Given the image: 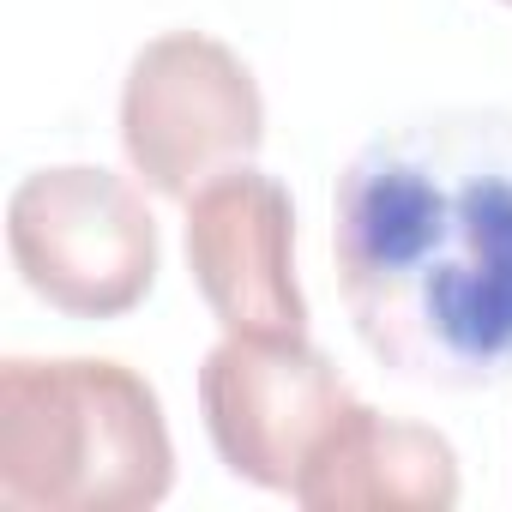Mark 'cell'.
Instances as JSON below:
<instances>
[{
  "label": "cell",
  "mask_w": 512,
  "mask_h": 512,
  "mask_svg": "<svg viewBox=\"0 0 512 512\" xmlns=\"http://www.w3.org/2000/svg\"><path fill=\"white\" fill-rule=\"evenodd\" d=\"M332 260L362 350L416 386L512 374V109H428L332 187Z\"/></svg>",
  "instance_id": "6da1fadb"
},
{
  "label": "cell",
  "mask_w": 512,
  "mask_h": 512,
  "mask_svg": "<svg viewBox=\"0 0 512 512\" xmlns=\"http://www.w3.org/2000/svg\"><path fill=\"white\" fill-rule=\"evenodd\" d=\"M175 488L157 386L115 356L0 362V512H145Z\"/></svg>",
  "instance_id": "7a4b0ae2"
},
{
  "label": "cell",
  "mask_w": 512,
  "mask_h": 512,
  "mask_svg": "<svg viewBox=\"0 0 512 512\" xmlns=\"http://www.w3.org/2000/svg\"><path fill=\"white\" fill-rule=\"evenodd\" d=\"M7 253L25 290L73 320L133 314L163 266L145 193L97 163L31 169L7 199Z\"/></svg>",
  "instance_id": "3957f363"
},
{
  "label": "cell",
  "mask_w": 512,
  "mask_h": 512,
  "mask_svg": "<svg viewBox=\"0 0 512 512\" xmlns=\"http://www.w3.org/2000/svg\"><path fill=\"white\" fill-rule=\"evenodd\" d=\"M266 145V97L253 67L211 31L151 37L121 79V151L163 199H193L205 181L253 163Z\"/></svg>",
  "instance_id": "277c9868"
},
{
  "label": "cell",
  "mask_w": 512,
  "mask_h": 512,
  "mask_svg": "<svg viewBox=\"0 0 512 512\" xmlns=\"http://www.w3.org/2000/svg\"><path fill=\"white\" fill-rule=\"evenodd\" d=\"M356 392L308 338H229L205 350L199 410L229 476L296 494L314 452L350 416Z\"/></svg>",
  "instance_id": "5b68a950"
},
{
  "label": "cell",
  "mask_w": 512,
  "mask_h": 512,
  "mask_svg": "<svg viewBox=\"0 0 512 512\" xmlns=\"http://www.w3.org/2000/svg\"><path fill=\"white\" fill-rule=\"evenodd\" d=\"M187 272L229 338H308L296 205L266 169H229L187 199Z\"/></svg>",
  "instance_id": "8992f818"
},
{
  "label": "cell",
  "mask_w": 512,
  "mask_h": 512,
  "mask_svg": "<svg viewBox=\"0 0 512 512\" xmlns=\"http://www.w3.org/2000/svg\"><path fill=\"white\" fill-rule=\"evenodd\" d=\"M290 500L308 512H452L458 452L428 422L380 416L356 398Z\"/></svg>",
  "instance_id": "52a82bcc"
},
{
  "label": "cell",
  "mask_w": 512,
  "mask_h": 512,
  "mask_svg": "<svg viewBox=\"0 0 512 512\" xmlns=\"http://www.w3.org/2000/svg\"><path fill=\"white\" fill-rule=\"evenodd\" d=\"M506 7H512V0H506Z\"/></svg>",
  "instance_id": "ba28073f"
}]
</instances>
